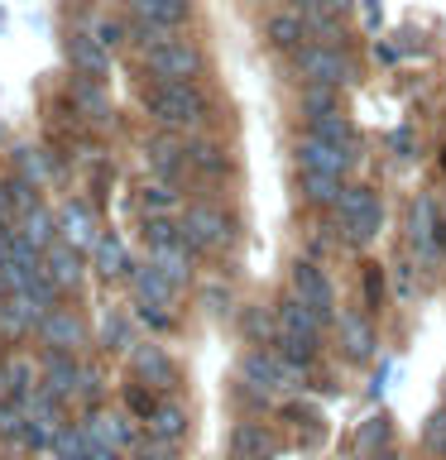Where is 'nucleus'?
Here are the masks:
<instances>
[{
	"instance_id": "26",
	"label": "nucleus",
	"mask_w": 446,
	"mask_h": 460,
	"mask_svg": "<svg viewBox=\"0 0 446 460\" xmlns=\"http://www.w3.org/2000/svg\"><path fill=\"white\" fill-rule=\"evenodd\" d=\"M125 5H129V20H154L168 29L187 24V14H192V0H125Z\"/></svg>"
},
{
	"instance_id": "34",
	"label": "nucleus",
	"mask_w": 446,
	"mask_h": 460,
	"mask_svg": "<svg viewBox=\"0 0 446 460\" xmlns=\"http://www.w3.org/2000/svg\"><path fill=\"white\" fill-rule=\"evenodd\" d=\"M230 446H236V456H245V460H269L273 456V437L264 427H254V422H240L236 437H230Z\"/></svg>"
},
{
	"instance_id": "43",
	"label": "nucleus",
	"mask_w": 446,
	"mask_h": 460,
	"mask_svg": "<svg viewBox=\"0 0 446 460\" xmlns=\"http://www.w3.org/2000/svg\"><path fill=\"white\" fill-rule=\"evenodd\" d=\"M5 379H10V394L20 398V402H29V398H34V379H39V374H34V365H29V359H20V355H14L10 365H5Z\"/></svg>"
},
{
	"instance_id": "20",
	"label": "nucleus",
	"mask_w": 446,
	"mask_h": 460,
	"mask_svg": "<svg viewBox=\"0 0 446 460\" xmlns=\"http://www.w3.org/2000/svg\"><path fill=\"white\" fill-rule=\"evenodd\" d=\"M129 283H135V297L139 302H154V307H173V297H178V283H173L168 273L154 264V259H149V264H135Z\"/></svg>"
},
{
	"instance_id": "46",
	"label": "nucleus",
	"mask_w": 446,
	"mask_h": 460,
	"mask_svg": "<svg viewBox=\"0 0 446 460\" xmlns=\"http://www.w3.org/2000/svg\"><path fill=\"white\" fill-rule=\"evenodd\" d=\"M135 316H139L149 331H168V326H173V312H168V307H154V302H135Z\"/></svg>"
},
{
	"instance_id": "18",
	"label": "nucleus",
	"mask_w": 446,
	"mask_h": 460,
	"mask_svg": "<svg viewBox=\"0 0 446 460\" xmlns=\"http://www.w3.org/2000/svg\"><path fill=\"white\" fill-rule=\"evenodd\" d=\"M149 259H154V264L164 269V273H168V279L178 283V288H187V283H192V264H197V250H192V244H187V235H183V240H164V244H149Z\"/></svg>"
},
{
	"instance_id": "60",
	"label": "nucleus",
	"mask_w": 446,
	"mask_h": 460,
	"mask_svg": "<svg viewBox=\"0 0 446 460\" xmlns=\"http://www.w3.org/2000/svg\"><path fill=\"white\" fill-rule=\"evenodd\" d=\"M437 460H446V451H437Z\"/></svg>"
},
{
	"instance_id": "27",
	"label": "nucleus",
	"mask_w": 446,
	"mask_h": 460,
	"mask_svg": "<svg viewBox=\"0 0 446 460\" xmlns=\"http://www.w3.org/2000/svg\"><path fill=\"white\" fill-rule=\"evenodd\" d=\"M308 135L326 139V144H341V149H351L355 158L365 154V144H360V135L351 129V120H345L341 111H331V115H312V120H308Z\"/></svg>"
},
{
	"instance_id": "4",
	"label": "nucleus",
	"mask_w": 446,
	"mask_h": 460,
	"mask_svg": "<svg viewBox=\"0 0 446 460\" xmlns=\"http://www.w3.org/2000/svg\"><path fill=\"white\" fill-rule=\"evenodd\" d=\"M293 77L298 82H326V86H351L360 82V67L345 49H331V43H302L293 53Z\"/></svg>"
},
{
	"instance_id": "21",
	"label": "nucleus",
	"mask_w": 446,
	"mask_h": 460,
	"mask_svg": "<svg viewBox=\"0 0 446 460\" xmlns=\"http://www.w3.org/2000/svg\"><path fill=\"white\" fill-rule=\"evenodd\" d=\"M264 34H269V43L273 49H283V53H298L302 43H308L312 34H308V14L302 10H279V14H269V24H264Z\"/></svg>"
},
{
	"instance_id": "48",
	"label": "nucleus",
	"mask_w": 446,
	"mask_h": 460,
	"mask_svg": "<svg viewBox=\"0 0 446 460\" xmlns=\"http://www.w3.org/2000/svg\"><path fill=\"white\" fill-rule=\"evenodd\" d=\"M77 398H82V402H96V398H101V374H96V365H77Z\"/></svg>"
},
{
	"instance_id": "35",
	"label": "nucleus",
	"mask_w": 446,
	"mask_h": 460,
	"mask_svg": "<svg viewBox=\"0 0 446 460\" xmlns=\"http://www.w3.org/2000/svg\"><path fill=\"white\" fill-rule=\"evenodd\" d=\"M388 437H394V422H388V412H370L365 422H360V431H355V451H360V456L384 451Z\"/></svg>"
},
{
	"instance_id": "19",
	"label": "nucleus",
	"mask_w": 446,
	"mask_h": 460,
	"mask_svg": "<svg viewBox=\"0 0 446 460\" xmlns=\"http://www.w3.org/2000/svg\"><path fill=\"white\" fill-rule=\"evenodd\" d=\"M14 172H20L24 182H34V187H53L58 178H63V164H58V154H49V149L20 144V149H14Z\"/></svg>"
},
{
	"instance_id": "25",
	"label": "nucleus",
	"mask_w": 446,
	"mask_h": 460,
	"mask_svg": "<svg viewBox=\"0 0 446 460\" xmlns=\"http://www.w3.org/2000/svg\"><path fill=\"white\" fill-rule=\"evenodd\" d=\"M437 226H442L437 197H432V192H417L413 207H408V244H413V250H423V244H437V240H432V235H437Z\"/></svg>"
},
{
	"instance_id": "1",
	"label": "nucleus",
	"mask_w": 446,
	"mask_h": 460,
	"mask_svg": "<svg viewBox=\"0 0 446 460\" xmlns=\"http://www.w3.org/2000/svg\"><path fill=\"white\" fill-rule=\"evenodd\" d=\"M144 106H149L154 125L173 129V135L197 129L207 120V96L197 92V82H154L149 92H144Z\"/></svg>"
},
{
	"instance_id": "17",
	"label": "nucleus",
	"mask_w": 446,
	"mask_h": 460,
	"mask_svg": "<svg viewBox=\"0 0 446 460\" xmlns=\"http://www.w3.org/2000/svg\"><path fill=\"white\" fill-rule=\"evenodd\" d=\"M43 273H49L58 288H67V293H72V288H82V250L58 235L49 250H43Z\"/></svg>"
},
{
	"instance_id": "47",
	"label": "nucleus",
	"mask_w": 446,
	"mask_h": 460,
	"mask_svg": "<svg viewBox=\"0 0 446 460\" xmlns=\"http://www.w3.org/2000/svg\"><path fill=\"white\" fill-rule=\"evenodd\" d=\"M125 408H129V412H139V417H154L158 402L149 398V384H139V379H135V388H125Z\"/></svg>"
},
{
	"instance_id": "14",
	"label": "nucleus",
	"mask_w": 446,
	"mask_h": 460,
	"mask_svg": "<svg viewBox=\"0 0 446 460\" xmlns=\"http://www.w3.org/2000/svg\"><path fill=\"white\" fill-rule=\"evenodd\" d=\"M129 374H135L139 384H149L154 394H168L173 379H178L173 359L158 350V345H135V350H129Z\"/></svg>"
},
{
	"instance_id": "28",
	"label": "nucleus",
	"mask_w": 446,
	"mask_h": 460,
	"mask_svg": "<svg viewBox=\"0 0 446 460\" xmlns=\"http://www.w3.org/2000/svg\"><path fill=\"white\" fill-rule=\"evenodd\" d=\"M82 427L92 431L96 446H115V451H129V446L139 441V431L129 427L120 412H101V417H92V422H82Z\"/></svg>"
},
{
	"instance_id": "56",
	"label": "nucleus",
	"mask_w": 446,
	"mask_h": 460,
	"mask_svg": "<svg viewBox=\"0 0 446 460\" xmlns=\"http://www.w3.org/2000/svg\"><path fill=\"white\" fill-rule=\"evenodd\" d=\"M288 5H293V10H302V14H308V10H322V0H288Z\"/></svg>"
},
{
	"instance_id": "30",
	"label": "nucleus",
	"mask_w": 446,
	"mask_h": 460,
	"mask_svg": "<svg viewBox=\"0 0 446 460\" xmlns=\"http://www.w3.org/2000/svg\"><path fill=\"white\" fill-rule=\"evenodd\" d=\"M298 187H302V197H308L312 207L331 211L345 192V178H336V172H298Z\"/></svg>"
},
{
	"instance_id": "55",
	"label": "nucleus",
	"mask_w": 446,
	"mask_h": 460,
	"mask_svg": "<svg viewBox=\"0 0 446 460\" xmlns=\"http://www.w3.org/2000/svg\"><path fill=\"white\" fill-rule=\"evenodd\" d=\"M365 14H370V29H379V0H365Z\"/></svg>"
},
{
	"instance_id": "32",
	"label": "nucleus",
	"mask_w": 446,
	"mask_h": 460,
	"mask_svg": "<svg viewBox=\"0 0 446 460\" xmlns=\"http://www.w3.org/2000/svg\"><path fill=\"white\" fill-rule=\"evenodd\" d=\"M269 345H273V350H279V355H283L293 369H302V374H308V369L317 365V341H308V336H293V331H279V336H273Z\"/></svg>"
},
{
	"instance_id": "12",
	"label": "nucleus",
	"mask_w": 446,
	"mask_h": 460,
	"mask_svg": "<svg viewBox=\"0 0 446 460\" xmlns=\"http://www.w3.org/2000/svg\"><path fill=\"white\" fill-rule=\"evenodd\" d=\"M336 326H341V355L351 359V365H370V359L379 355V336H374L370 316L341 312V316H336Z\"/></svg>"
},
{
	"instance_id": "41",
	"label": "nucleus",
	"mask_w": 446,
	"mask_h": 460,
	"mask_svg": "<svg viewBox=\"0 0 446 460\" xmlns=\"http://www.w3.org/2000/svg\"><path fill=\"white\" fill-rule=\"evenodd\" d=\"M178 29H168V24H154V20H129V43H135L139 53H149L158 49V43H168Z\"/></svg>"
},
{
	"instance_id": "11",
	"label": "nucleus",
	"mask_w": 446,
	"mask_h": 460,
	"mask_svg": "<svg viewBox=\"0 0 446 460\" xmlns=\"http://www.w3.org/2000/svg\"><path fill=\"white\" fill-rule=\"evenodd\" d=\"M63 49H67L72 72H86V77H101V82H106V72H111V49L92 34V29H67Z\"/></svg>"
},
{
	"instance_id": "45",
	"label": "nucleus",
	"mask_w": 446,
	"mask_h": 460,
	"mask_svg": "<svg viewBox=\"0 0 446 460\" xmlns=\"http://www.w3.org/2000/svg\"><path fill=\"white\" fill-rule=\"evenodd\" d=\"M0 221L20 230V201H14V178H5V172H0Z\"/></svg>"
},
{
	"instance_id": "40",
	"label": "nucleus",
	"mask_w": 446,
	"mask_h": 460,
	"mask_svg": "<svg viewBox=\"0 0 446 460\" xmlns=\"http://www.w3.org/2000/svg\"><path fill=\"white\" fill-rule=\"evenodd\" d=\"M336 111V86H326V82H302V115H331Z\"/></svg>"
},
{
	"instance_id": "53",
	"label": "nucleus",
	"mask_w": 446,
	"mask_h": 460,
	"mask_svg": "<svg viewBox=\"0 0 446 460\" xmlns=\"http://www.w3.org/2000/svg\"><path fill=\"white\" fill-rule=\"evenodd\" d=\"M10 244H14V226H5V221H0V264L10 259Z\"/></svg>"
},
{
	"instance_id": "15",
	"label": "nucleus",
	"mask_w": 446,
	"mask_h": 460,
	"mask_svg": "<svg viewBox=\"0 0 446 460\" xmlns=\"http://www.w3.org/2000/svg\"><path fill=\"white\" fill-rule=\"evenodd\" d=\"M72 111L82 115L86 125H111V96H106V86H101V77H86V72H77L72 77Z\"/></svg>"
},
{
	"instance_id": "36",
	"label": "nucleus",
	"mask_w": 446,
	"mask_h": 460,
	"mask_svg": "<svg viewBox=\"0 0 446 460\" xmlns=\"http://www.w3.org/2000/svg\"><path fill=\"white\" fill-rule=\"evenodd\" d=\"M0 441L29 446V408H24L20 398H14V402H0Z\"/></svg>"
},
{
	"instance_id": "31",
	"label": "nucleus",
	"mask_w": 446,
	"mask_h": 460,
	"mask_svg": "<svg viewBox=\"0 0 446 460\" xmlns=\"http://www.w3.org/2000/svg\"><path fill=\"white\" fill-rule=\"evenodd\" d=\"M178 207H183V192H178L168 178H154V182L139 192V211H144V216H173Z\"/></svg>"
},
{
	"instance_id": "8",
	"label": "nucleus",
	"mask_w": 446,
	"mask_h": 460,
	"mask_svg": "<svg viewBox=\"0 0 446 460\" xmlns=\"http://www.w3.org/2000/svg\"><path fill=\"white\" fill-rule=\"evenodd\" d=\"M293 164L298 172H336V178H345L360 158L351 149H341V144H326V139H317V135H302L298 139V149H293Z\"/></svg>"
},
{
	"instance_id": "2",
	"label": "nucleus",
	"mask_w": 446,
	"mask_h": 460,
	"mask_svg": "<svg viewBox=\"0 0 446 460\" xmlns=\"http://www.w3.org/2000/svg\"><path fill=\"white\" fill-rule=\"evenodd\" d=\"M331 221H336V235L360 250V244H370V240L384 230V201H379V192H374V187L345 182L341 201L331 207Z\"/></svg>"
},
{
	"instance_id": "22",
	"label": "nucleus",
	"mask_w": 446,
	"mask_h": 460,
	"mask_svg": "<svg viewBox=\"0 0 446 460\" xmlns=\"http://www.w3.org/2000/svg\"><path fill=\"white\" fill-rule=\"evenodd\" d=\"M135 312H120V307H106L101 312V326H96V341H101V350H111V355H129L135 350V322H129Z\"/></svg>"
},
{
	"instance_id": "44",
	"label": "nucleus",
	"mask_w": 446,
	"mask_h": 460,
	"mask_svg": "<svg viewBox=\"0 0 446 460\" xmlns=\"http://www.w3.org/2000/svg\"><path fill=\"white\" fill-rule=\"evenodd\" d=\"M86 29L106 43V49H120V43H129V24L120 20H106V14H86Z\"/></svg>"
},
{
	"instance_id": "51",
	"label": "nucleus",
	"mask_w": 446,
	"mask_h": 460,
	"mask_svg": "<svg viewBox=\"0 0 446 460\" xmlns=\"http://www.w3.org/2000/svg\"><path fill=\"white\" fill-rule=\"evenodd\" d=\"M413 149H417V135H413V125H403V129H394V154H403V158H413Z\"/></svg>"
},
{
	"instance_id": "23",
	"label": "nucleus",
	"mask_w": 446,
	"mask_h": 460,
	"mask_svg": "<svg viewBox=\"0 0 446 460\" xmlns=\"http://www.w3.org/2000/svg\"><path fill=\"white\" fill-rule=\"evenodd\" d=\"M144 158H149L154 178H168V182L187 168V149L173 139V129H164V135H154L149 144H144Z\"/></svg>"
},
{
	"instance_id": "7",
	"label": "nucleus",
	"mask_w": 446,
	"mask_h": 460,
	"mask_svg": "<svg viewBox=\"0 0 446 460\" xmlns=\"http://www.w3.org/2000/svg\"><path fill=\"white\" fill-rule=\"evenodd\" d=\"M288 279H293V293L308 302V307L322 316V322H331V316H336V288H331L326 269L317 264V259H298Z\"/></svg>"
},
{
	"instance_id": "39",
	"label": "nucleus",
	"mask_w": 446,
	"mask_h": 460,
	"mask_svg": "<svg viewBox=\"0 0 446 460\" xmlns=\"http://www.w3.org/2000/svg\"><path fill=\"white\" fill-rule=\"evenodd\" d=\"M187 168L197 172H211V178H221V172L230 168V158L221 144H187Z\"/></svg>"
},
{
	"instance_id": "50",
	"label": "nucleus",
	"mask_w": 446,
	"mask_h": 460,
	"mask_svg": "<svg viewBox=\"0 0 446 460\" xmlns=\"http://www.w3.org/2000/svg\"><path fill=\"white\" fill-rule=\"evenodd\" d=\"M365 297H370V307H379V302H384V273L379 269H365Z\"/></svg>"
},
{
	"instance_id": "33",
	"label": "nucleus",
	"mask_w": 446,
	"mask_h": 460,
	"mask_svg": "<svg viewBox=\"0 0 446 460\" xmlns=\"http://www.w3.org/2000/svg\"><path fill=\"white\" fill-rule=\"evenodd\" d=\"M20 235H24L29 244H39V250H49V244L58 240V221H53V211L43 207V201H39L34 211L20 216Z\"/></svg>"
},
{
	"instance_id": "42",
	"label": "nucleus",
	"mask_w": 446,
	"mask_h": 460,
	"mask_svg": "<svg viewBox=\"0 0 446 460\" xmlns=\"http://www.w3.org/2000/svg\"><path fill=\"white\" fill-rule=\"evenodd\" d=\"M273 322H279V316H273ZM273 322H269L264 307H245V312H240V331H245L254 345H269L273 336H279V331H273Z\"/></svg>"
},
{
	"instance_id": "16",
	"label": "nucleus",
	"mask_w": 446,
	"mask_h": 460,
	"mask_svg": "<svg viewBox=\"0 0 446 460\" xmlns=\"http://www.w3.org/2000/svg\"><path fill=\"white\" fill-rule=\"evenodd\" d=\"M77 365L82 359L72 350H49L43 355V394L58 398V402L77 398Z\"/></svg>"
},
{
	"instance_id": "24",
	"label": "nucleus",
	"mask_w": 446,
	"mask_h": 460,
	"mask_svg": "<svg viewBox=\"0 0 446 460\" xmlns=\"http://www.w3.org/2000/svg\"><path fill=\"white\" fill-rule=\"evenodd\" d=\"M273 316H279V331H293V336H308V341H322V316H317L308 302H302L298 293H288L279 307H273Z\"/></svg>"
},
{
	"instance_id": "57",
	"label": "nucleus",
	"mask_w": 446,
	"mask_h": 460,
	"mask_svg": "<svg viewBox=\"0 0 446 460\" xmlns=\"http://www.w3.org/2000/svg\"><path fill=\"white\" fill-rule=\"evenodd\" d=\"M365 460H403V456H398V451H388V446H384V451H370Z\"/></svg>"
},
{
	"instance_id": "61",
	"label": "nucleus",
	"mask_w": 446,
	"mask_h": 460,
	"mask_svg": "<svg viewBox=\"0 0 446 460\" xmlns=\"http://www.w3.org/2000/svg\"><path fill=\"white\" fill-rule=\"evenodd\" d=\"M53 460H67V456H53Z\"/></svg>"
},
{
	"instance_id": "59",
	"label": "nucleus",
	"mask_w": 446,
	"mask_h": 460,
	"mask_svg": "<svg viewBox=\"0 0 446 460\" xmlns=\"http://www.w3.org/2000/svg\"><path fill=\"white\" fill-rule=\"evenodd\" d=\"M0 297H5V273H0Z\"/></svg>"
},
{
	"instance_id": "52",
	"label": "nucleus",
	"mask_w": 446,
	"mask_h": 460,
	"mask_svg": "<svg viewBox=\"0 0 446 460\" xmlns=\"http://www.w3.org/2000/svg\"><path fill=\"white\" fill-rule=\"evenodd\" d=\"M413 264H398V273H394V288H398V297H413V273H408Z\"/></svg>"
},
{
	"instance_id": "49",
	"label": "nucleus",
	"mask_w": 446,
	"mask_h": 460,
	"mask_svg": "<svg viewBox=\"0 0 446 460\" xmlns=\"http://www.w3.org/2000/svg\"><path fill=\"white\" fill-rule=\"evenodd\" d=\"M423 441L432 446V451H446V408H442V412H437V417H432V422H427Z\"/></svg>"
},
{
	"instance_id": "10",
	"label": "nucleus",
	"mask_w": 446,
	"mask_h": 460,
	"mask_svg": "<svg viewBox=\"0 0 446 460\" xmlns=\"http://www.w3.org/2000/svg\"><path fill=\"white\" fill-rule=\"evenodd\" d=\"M49 316V307L34 293H5L0 297V336L5 341H24L29 331H39V322Z\"/></svg>"
},
{
	"instance_id": "6",
	"label": "nucleus",
	"mask_w": 446,
	"mask_h": 460,
	"mask_svg": "<svg viewBox=\"0 0 446 460\" xmlns=\"http://www.w3.org/2000/svg\"><path fill=\"white\" fill-rule=\"evenodd\" d=\"M144 67H149L154 82H197L201 77V53H197V43L173 34L168 43H158V49L144 53Z\"/></svg>"
},
{
	"instance_id": "54",
	"label": "nucleus",
	"mask_w": 446,
	"mask_h": 460,
	"mask_svg": "<svg viewBox=\"0 0 446 460\" xmlns=\"http://www.w3.org/2000/svg\"><path fill=\"white\" fill-rule=\"evenodd\" d=\"M351 5H355V0H322V10H331V14H345Z\"/></svg>"
},
{
	"instance_id": "58",
	"label": "nucleus",
	"mask_w": 446,
	"mask_h": 460,
	"mask_svg": "<svg viewBox=\"0 0 446 460\" xmlns=\"http://www.w3.org/2000/svg\"><path fill=\"white\" fill-rule=\"evenodd\" d=\"M129 460H158V456H154V451H144V456H129Z\"/></svg>"
},
{
	"instance_id": "38",
	"label": "nucleus",
	"mask_w": 446,
	"mask_h": 460,
	"mask_svg": "<svg viewBox=\"0 0 446 460\" xmlns=\"http://www.w3.org/2000/svg\"><path fill=\"white\" fill-rule=\"evenodd\" d=\"M149 431H154L158 441H183V437H187V417H183V408H173V402H158L154 417H149Z\"/></svg>"
},
{
	"instance_id": "62",
	"label": "nucleus",
	"mask_w": 446,
	"mask_h": 460,
	"mask_svg": "<svg viewBox=\"0 0 446 460\" xmlns=\"http://www.w3.org/2000/svg\"><path fill=\"white\" fill-rule=\"evenodd\" d=\"M442 164H446V158H442Z\"/></svg>"
},
{
	"instance_id": "29",
	"label": "nucleus",
	"mask_w": 446,
	"mask_h": 460,
	"mask_svg": "<svg viewBox=\"0 0 446 460\" xmlns=\"http://www.w3.org/2000/svg\"><path fill=\"white\" fill-rule=\"evenodd\" d=\"M96 259V273L101 279H125V273H135V259H129V250L120 244V235H101V244L92 250Z\"/></svg>"
},
{
	"instance_id": "9",
	"label": "nucleus",
	"mask_w": 446,
	"mask_h": 460,
	"mask_svg": "<svg viewBox=\"0 0 446 460\" xmlns=\"http://www.w3.org/2000/svg\"><path fill=\"white\" fill-rule=\"evenodd\" d=\"M58 235H63L67 244H77V250L86 254V250H96L101 244V221H96V207L92 201H82V197H72L63 211H58Z\"/></svg>"
},
{
	"instance_id": "3",
	"label": "nucleus",
	"mask_w": 446,
	"mask_h": 460,
	"mask_svg": "<svg viewBox=\"0 0 446 460\" xmlns=\"http://www.w3.org/2000/svg\"><path fill=\"white\" fill-rule=\"evenodd\" d=\"M240 394L250 398V402H264L273 394H293L298 379H302V369H293L288 359L273 350V345H254L250 355L240 359Z\"/></svg>"
},
{
	"instance_id": "37",
	"label": "nucleus",
	"mask_w": 446,
	"mask_h": 460,
	"mask_svg": "<svg viewBox=\"0 0 446 460\" xmlns=\"http://www.w3.org/2000/svg\"><path fill=\"white\" fill-rule=\"evenodd\" d=\"M308 34H312V43L345 49V24H341V14H331V10H308Z\"/></svg>"
},
{
	"instance_id": "13",
	"label": "nucleus",
	"mask_w": 446,
	"mask_h": 460,
	"mask_svg": "<svg viewBox=\"0 0 446 460\" xmlns=\"http://www.w3.org/2000/svg\"><path fill=\"white\" fill-rule=\"evenodd\" d=\"M39 341L49 345V350H72V355H77L86 345V322L77 312H67V307H53L39 322Z\"/></svg>"
},
{
	"instance_id": "5",
	"label": "nucleus",
	"mask_w": 446,
	"mask_h": 460,
	"mask_svg": "<svg viewBox=\"0 0 446 460\" xmlns=\"http://www.w3.org/2000/svg\"><path fill=\"white\" fill-rule=\"evenodd\" d=\"M178 221H183V235L197 254H221V250H230V240H236V221H230L216 201H187V211Z\"/></svg>"
}]
</instances>
